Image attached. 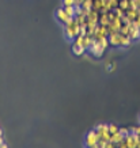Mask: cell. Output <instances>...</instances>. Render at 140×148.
Wrapping results in <instances>:
<instances>
[{"label": "cell", "instance_id": "9", "mask_svg": "<svg viewBox=\"0 0 140 148\" xmlns=\"http://www.w3.org/2000/svg\"><path fill=\"white\" fill-rule=\"evenodd\" d=\"M137 15H139V10L137 8H128L127 11H125V16L128 18L129 22H135V19Z\"/></svg>", "mask_w": 140, "mask_h": 148}, {"label": "cell", "instance_id": "15", "mask_svg": "<svg viewBox=\"0 0 140 148\" xmlns=\"http://www.w3.org/2000/svg\"><path fill=\"white\" fill-rule=\"evenodd\" d=\"M124 139V136L120 133V130H118L117 133H114V135H112V139H110V141H113V143H116V145H117L121 140Z\"/></svg>", "mask_w": 140, "mask_h": 148}, {"label": "cell", "instance_id": "16", "mask_svg": "<svg viewBox=\"0 0 140 148\" xmlns=\"http://www.w3.org/2000/svg\"><path fill=\"white\" fill-rule=\"evenodd\" d=\"M118 7L124 11H127L128 8H131V5H129V0H120L118 1Z\"/></svg>", "mask_w": 140, "mask_h": 148}, {"label": "cell", "instance_id": "25", "mask_svg": "<svg viewBox=\"0 0 140 148\" xmlns=\"http://www.w3.org/2000/svg\"><path fill=\"white\" fill-rule=\"evenodd\" d=\"M139 1H140V0H139Z\"/></svg>", "mask_w": 140, "mask_h": 148}, {"label": "cell", "instance_id": "22", "mask_svg": "<svg viewBox=\"0 0 140 148\" xmlns=\"http://www.w3.org/2000/svg\"><path fill=\"white\" fill-rule=\"evenodd\" d=\"M1 143H3V136L0 137V145H1Z\"/></svg>", "mask_w": 140, "mask_h": 148}, {"label": "cell", "instance_id": "2", "mask_svg": "<svg viewBox=\"0 0 140 148\" xmlns=\"http://www.w3.org/2000/svg\"><path fill=\"white\" fill-rule=\"evenodd\" d=\"M87 50H89V53H90L91 56H94V57H101V56L105 53V49L101 46L100 41H93V44H91L90 48Z\"/></svg>", "mask_w": 140, "mask_h": 148}, {"label": "cell", "instance_id": "10", "mask_svg": "<svg viewBox=\"0 0 140 148\" xmlns=\"http://www.w3.org/2000/svg\"><path fill=\"white\" fill-rule=\"evenodd\" d=\"M100 11H97V10H91L90 12H89V15H87V19L90 21V22H94V23H98V21H100Z\"/></svg>", "mask_w": 140, "mask_h": 148}, {"label": "cell", "instance_id": "12", "mask_svg": "<svg viewBox=\"0 0 140 148\" xmlns=\"http://www.w3.org/2000/svg\"><path fill=\"white\" fill-rule=\"evenodd\" d=\"M93 8L97 11H105V3L104 0H93Z\"/></svg>", "mask_w": 140, "mask_h": 148}, {"label": "cell", "instance_id": "23", "mask_svg": "<svg viewBox=\"0 0 140 148\" xmlns=\"http://www.w3.org/2000/svg\"><path fill=\"white\" fill-rule=\"evenodd\" d=\"M1 136H3V132H1V129H0V137H1Z\"/></svg>", "mask_w": 140, "mask_h": 148}, {"label": "cell", "instance_id": "7", "mask_svg": "<svg viewBox=\"0 0 140 148\" xmlns=\"http://www.w3.org/2000/svg\"><path fill=\"white\" fill-rule=\"evenodd\" d=\"M108 40H109L110 46H116V48H117V46H120V33H118V32L109 33Z\"/></svg>", "mask_w": 140, "mask_h": 148}, {"label": "cell", "instance_id": "21", "mask_svg": "<svg viewBox=\"0 0 140 148\" xmlns=\"http://www.w3.org/2000/svg\"><path fill=\"white\" fill-rule=\"evenodd\" d=\"M0 147H1V148H5V147H7V144H5V143H1V145H0Z\"/></svg>", "mask_w": 140, "mask_h": 148}, {"label": "cell", "instance_id": "20", "mask_svg": "<svg viewBox=\"0 0 140 148\" xmlns=\"http://www.w3.org/2000/svg\"><path fill=\"white\" fill-rule=\"evenodd\" d=\"M63 5H73V0H63Z\"/></svg>", "mask_w": 140, "mask_h": 148}, {"label": "cell", "instance_id": "3", "mask_svg": "<svg viewBox=\"0 0 140 148\" xmlns=\"http://www.w3.org/2000/svg\"><path fill=\"white\" fill-rule=\"evenodd\" d=\"M98 140H100V136L97 135V132L94 129L90 130L86 136V145L87 147H97L98 145Z\"/></svg>", "mask_w": 140, "mask_h": 148}, {"label": "cell", "instance_id": "18", "mask_svg": "<svg viewBox=\"0 0 140 148\" xmlns=\"http://www.w3.org/2000/svg\"><path fill=\"white\" fill-rule=\"evenodd\" d=\"M113 11H114L116 14H117V16H120V18H122V16L125 15V11H124V10H121L120 7H117V8H114Z\"/></svg>", "mask_w": 140, "mask_h": 148}, {"label": "cell", "instance_id": "8", "mask_svg": "<svg viewBox=\"0 0 140 148\" xmlns=\"http://www.w3.org/2000/svg\"><path fill=\"white\" fill-rule=\"evenodd\" d=\"M101 26H105L108 27L109 23H110V19H109V15H108V11H101L100 14V21H98Z\"/></svg>", "mask_w": 140, "mask_h": 148}, {"label": "cell", "instance_id": "6", "mask_svg": "<svg viewBox=\"0 0 140 148\" xmlns=\"http://www.w3.org/2000/svg\"><path fill=\"white\" fill-rule=\"evenodd\" d=\"M128 27H129V38H131L132 41L137 40V38H140V29L137 26H136L133 22L128 23Z\"/></svg>", "mask_w": 140, "mask_h": 148}, {"label": "cell", "instance_id": "24", "mask_svg": "<svg viewBox=\"0 0 140 148\" xmlns=\"http://www.w3.org/2000/svg\"><path fill=\"white\" fill-rule=\"evenodd\" d=\"M118 1H120V0H118Z\"/></svg>", "mask_w": 140, "mask_h": 148}, {"label": "cell", "instance_id": "13", "mask_svg": "<svg viewBox=\"0 0 140 148\" xmlns=\"http://www.w3.org/2000/svg\"><path fill=\"white\" fill-rule=\"evenodd\" d=\"M72 52H73V54H76V56H82V54L86 52V49L82 45H79V44H72Z\"/></svg>", "mask_w": 140, "mask_h": 148}, {"label": "cell", "instance_id": "1", "mask_svg": "<svg viewBox=\"0 0 140 148\" xmlns=\"http://www.w3.org/2000/svg\"><path fill=\"white\" fill-rule=\"evenodd\" d=\"M64 33L67 38L69 40H75V37L80 34V25L75 18H72L67 25H64Z\"/></svg>", "mask_w": 140, "mask_h": 148}, {"label": "cell", "instance_id": "4", "mask_svg": "<svg viewBox=\"0 0 140 148\" xmlns=\"http://www.w3.org/2000/svg\"><path fill=\"white\" fill-rule=\"evenodd\" d=\"M108 36H109L108 29H106L105 26H101L100 23H98V26H97L94 34H93L94 41H100V40H102V38H108Z\"/></svg>", "mask_w": 140, "mask_h": 148}, {"label": "cell", "instance_id": "5", "mask_svg": "<svg viewBox=\"0 0 140 148\" xmlns=\"http://www.w3.org/2000/svg\"><path fill=\"white\" fill-rule=\"evenodd\" d=\"M56 19H57L61 25H67V23L69 22L72 18H71V16L64 11V8H59L57 11H56Z\"/></svg>", "mask_w": 140, "mask_h": 148}, {"label": "cell", "instance_id": "17", "mask_svg": "<svg viewBox=\"0 0 140 148\" xmlns=\"http://www.w3.org/2000/svg\"><path fill=\"white\" fill-rule=\"evenodd\" d=\"M120 128H118L116 124H109V132H110V135H114V133H117Z\"/></svg>", "mask_w": 140, "mask_h": 148}, {"label": "cell", "instance_id": "11", "mask_svg": "<svg viewBox=\"0 0 140 148\" xmlns=\"http://www.w3.org/2000/svg\"><path fill=\"white\" fill-rule=\"evenodd\" d=\"M120 33V32H118ZM132 40L129 38V36H124V34H121L120 33V46H122V48H127V46L131 45Z\"/></svg>", "mask_w": 140, "mask_h": 148}, {"label": "cell", "instance_id": "19", "mask_svg": "<svg viewBox=\"0 0 140 148\" xmlns=\"http://www.w3.org/2000/svg\"><path fill=\"white\" fill-rule=\"evenodd\" d=\"M120 133L125 137V136H128L131 133V130H129V128H120Z\"/></svg>", "mask_w": 140, "mask_h": 148}, {"label": "cell", "instance_id": "14", "mask_svg": "<svg viewBox=\"0 0 140 148\" xmlns=\"http://www.w3.org/2000/svg\"><path fill=\"white\" fill-rule=\"evenodd\" d=\"M63 8L71 18H75V5H63Z\"/></svg>", "mask_w": 140, "mask_h": 148}]
</instances>
